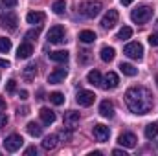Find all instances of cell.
<instances>
[{"instance_id": "obj_2", "label": "cell", "mask_w": 158, "mask_h": 156, "mask_svg": "<svg viewBox=\"0 0 158 156\" xmlns=\"http://www.w3.org/2000/svg\"><path fill=\"white\" fill-rule=\"evenodd\" d=\"M101 7H103V6H101V2L88 0V2L79 4V13H81L83 17H86V18H94V17H98V15H99Z\"/></svg>"}, {"instance_id": "obj_31", "label": "cell", "mask_w": 158, "mask_h": 156, "mask_svg": "<svg viewBox=\"0 0 158 156\" xmlns=\"http://www.w3.org/2000/svg\"><path fill=\"white\" fill-rule=\"evenodd\" d=\"M11 50V40L6 37H0V53H7Z\"/></svg>"}, {"instance_id": "obj_28", "label": "cell", "mask_w": 158, "mask_h": 156, "mask_svg": "<svg viewBox=\"0 0 158 156\" xmlns=\"http://www.w3.org/2000/svg\"><path fill=\"white\" fill-rule=\"evenodd\" d=\"M35 74H37V66H35L33 63H30V64L24 68V77H26V81H31V79L35 77Z\"/></svg>"}, {"instance_id": "obj_6", "label": "cell", "mask_w": 158, "mask_h": 156, "mask_svg": "<svg viewBox=\"0 0 158 156\" xmlns=\"http://www.w3.org/2000/svg\"><path fill=\"white\" fill-rule=\"evenodd\" d=\"M92 132H94L96 142H99V143H105V142H109V138H110V129H109L107 125H103V123L94 125Z\"/></svg>"}, {"instance_id": "obj_16", "label": "cell", "mask_w": 158, "mask_h": 156, "mask_svg": "<svg viewBox=\"0 0 158 156\" xmlns=\"http://www.w3.org/2000/svg\"><path fill=\"white\" fill-rule=\"evenodd\" d=\"M31 53H33L31 42H22V44L19 46V50H17V57H19V59H30Z\"/></svg>"}, {"instance_id": "obj_36", "label": "cell", "mask_w": 158, "mask_h": 156, "mask_svg": "<svg viewBox=\"0 0 158 156\" xmlns=\"http://www.w3.org/2000/svg\"><path fill=\"white\" fill-rule=\"evenodd\" d=\"M149 44H151V46H158V35L156 33H151V35H149Z\"/></svg>"}, {"instance_id": "obj_27", "label": "cell", "mask_w": 158, "mask_h": 156, "mask_svg": "<svg viewBox=\"0 0 158 156\" xmlns=\"http://www.w3.org/2000/svg\"><path fill=\"white\" fill-rule=\"evenodd\" d=\"M52 9H53L55 15H64V11H66V2H64V0H55L53 6H52Z\"/></svg>"}, {"instance_id": "obj_29", "label": "cell", "mask_w": 158, "mask_h": 156, "mask_svg": "<svg viewBox=\"0 0 158 156\" xmlns=\"http://www.w3.org/2000/svg\"><path fill=\"white\" fill-rule=\"evenodd\" d=\"M131 35H132V30H131L129 26H123V28H121V30L118 31L116 39H119V40H127V39H131Z\"/></svg>"}, {"instance_id": "obj_4", "label": "cell", "mask_w": 158, "mask_h": 156, "mask_svg": "<svg viewBox=\"0 0 158 156\" xmlns=\"http://www.w3.org/2000/svg\"><path fill=\"white\" fill-rule=\"evenodd\" d=\"M17 24H19V17H17V13H13V11H6V13L0 15V26H2L4 30H7V31H15V30H17Z\"/></svg>"}, {"instance_id": "obj_11", "label": "cell", "mask_w": 158, "mask_h": 156, "mask_svg": "<svg viewBox=\"0 0 158 156\" xmlns=\"http://www.w3.org/2000/svg\"><path fill=\"white\" fill-rule=\"evenodd\" d=\"M76 99H77V103L81 107H90V105L96 101V94L90 92V90H79Z\"/></svg>"}, {"instance_id": "obj_18", "label": "cell", "mask_w": 158, "mask_h": 156, "mask_svg": "<svg viewBox=\"0 0 158 156\" xmlns=\"http://www.w3.org/2000/svg\"><path fill=\"white\" fill-rule=\"evenodd\" d=\"M39 116H40V119H42V123H46V125H52V123L55 121V112L50 110L48 107H42V109H40Z\"/></svg>"}, {"instance_id": "obj_8", "label": "cell", "mask_w": 158, "mask_h": 156, "mask_svg": "<svg viewBox=\"0 0 158 156\" xmlns=\"http://www.w3.org/2000/svg\"><path fill=\"white\" fill-rule=\"evenodd\" d=\"M64 28L63 26H53L48 31V42L50 44H63L64 42Z\"/></svg>"}, {"instance_id": "obj_3", "label": "cell", "mask_w": 158, "mask_h": 156, "mask_svg": "<svg viewBox=\"0 0 158 156\" xmlns=\"http://www.w3.org/2000/svg\"><path fill=\"white\" fill-rule=\"evenodd\" d=\"M151 17H153V9H151L149 6H138L136 9L131 11V20L136 22V24H143V22H147Z\"/></svg>"}, {"instance_id": "obj_40", "label": "cell", "mask_w": 158, "mask_h": 156, "mask_svg": "<svg viewBox=\"0 0 158 156\" xmlns=\"http://www.w3.org/2000/svg\"><path fill=\"white\" fill-rule=\"evenodd\" d=\"M112 154H114V156H127V153H125L123 149H114V151H112Z\"/></svg>"}, {"instance_id": "obj_45", "label": "cell", "mask_w": 158, "mask_h": 156, "mask_svg": "<svg viewBox=\"0 0 158 156\" xmlns=\"http://www.w3.org/2000/svg\"><path fill=\"white\" fill-rule=\"evenodd\" d=\"M121 4L123 6H129V4H132V0H121Z\"/></svg>"}, {"instance_id": "obj_20", "label": "cell", "mask_w": 158, "mask_h": 156, "mask_svg": "<svg viewBox=\"0 0 158 156\" xmlns=\"http://www.w3.org/2000/svg\"><path fill=\"white\" fill-rule=\"evenodd\" d=\"M57 142H59V138H57L55 134H50V136H46V138L42 140V149L52 151V149H55V147H57Z\"/></svg>"}, {"instance_id": "obj_38", "label": "cell", "mask_w": 158, "mask_h": 156, "mask_svg": "<svg viewBox=\"0 0 158 156\" xmlns=\"http://www.w3.org/2000/svg\"><path fill=\"white\" fill-rule=\"evenodd\" d=\"M2 4H4L6 7H15V6H17V0H2Z\"/></svg>"}, {"instance_id": "obj_7", "label": "cell", "mask_w": 158, "mask_h": 156, "mask_svg": "<svg viewBox=\"0 0 158 156\" xmlns=\"http://www.w3.org/2000/svg\"><path fill=\"white\" fill-rule=\"evenodd\" d=\"M22 143H24V140H22L20 134H11V136L6 138V142H4V149L9 151V153H15V151H19V149L22 147Z\"/></svg>"}, {"instance_id": "obj_24", "label": "cell", "mask_w": 158, "mask_h": 156, "mask_svg": "<svg viewBox=\"0 0 158 156\" xmlns=\"http://www.w3.org/2000/svg\"><path fill=\"white\" fill-rule=\"evenodd\" d=\"M119 72H121L123 76H129V77H134V76L138 74V70H136L132 64H129V63H121V64H119Z\"/></svg>"}, {"instance_id": "obj_5", "label": "cell", "mask_w": 158, "mask_h": 156, "mask_svg": "<svg viewBox=\"0 0 158 156\" xmlns=\"http://www.w3.org/2000/svg\"><path fill=\"white\" fill-rule=\"evenodd\" d=\"M123 53L129 57V59H134V61H140L143 57V46L140 42H129L125 48H123Z\"/></svg>"}, {"instance_id": "obj_25", "label": "cell", "mask_w": 158, "mask_h": 156, "mask_svg": "<svg viewBox=\"0 0 158 156\" xmlns=\"http://www.w3.org/2000/svg\"><path fill=\"white\" fill-rule=\"evenodd\" d=\"M96 39H98V37H96V33H94V31H90V30H83V31L79 33V40H81V42H85V44H90V42H94Z\"/></svg>"}, {"instance_id": "obj_32", "label": "cell", "mask_w": 158, "mask_h": 156, "mask_svg": "<svg viewBox=\"0 0 158 156\" xmlns=\"http://www.w3.org/2000/svg\"><path fill=\"white\" fill-rule=\"evenodd\" d=\"M57 138L59 140H66V142H70L72 140V129H63V130H59V134H57Z\"/></svg>"}, {"instance_id": "obj_34", "label": "cell", "mask_w": 158, "mask_h": 156, "mask_svg": "<svg viewBox=\"0 0 158 156\" xmlns=\"http://www.w3.org/2000/svg\"><path fill=\"white\" fill-rule=\"evenodd\" d=\"M90 59V51L88 50H81L79 51V63H88Z\"/></svg>"}, {"instance_id": "obj_23", "label": "cell", "mask_w": 158, "mask_h": 156, "mask_svg": "<svg viewBox=\"0 0 158 156\" xmlns=\"http://www.w3.org/2000/svg\"><path fill=\"white\" fill-rule=\"evenodd\" d=\"M50 59L55 61V63H66V61H68V51H66V50L52 51V53H50Z\"/></svg>"}, {"instance_id": "obj_44", "label": "cell", "mask_w": 158, "mask_h": 156, "mask_svg": "<svg viewBox=\"0 0 158 156\" xmlns=\"http://www.w3.org/2000/svg\"><path fill=\"white\" fill-rule=\"evenodd\" d=\"M19 114H22V116H26L28 114V109L24 107V109H19Z\"/></svg>"}, {"instance_id": "obj_42", "label": "cell", "mask_w": 158, "mask_h": 156, "mask_svg": "<svg viewBox=\"0 0 158 156\" xmlns=\"http://www.w3.org/2000/svg\"><path fill=\"white\" fill-rule=\"evenodd\" d=\"M2 112H6V101L0 97V114H2Z\"/></svg>"}, {"instance_id": "obj_41", "label": "cell", "mask_w": 158, "mask_h": 156, "mask_svg": "<svg viewBox=\"0 0 158 156\" xmlns=\"http://www.w3.org/2000/svg\"><path fill=\"white\" fill-rule=\"evenodd\" d=\"M0 66H2V68H9V66H11V63H9L7 59H0Z\"/></svg>"}, {"instance_id": "obj_46", "label": "cell", "mask_w": 158, "mask_h": 156, "mask_svg": "<svg viewBox=\"0 0 158 156\" xmlns=\"http://www.w3.org/2000/svg\"><path fill=\"white\" fill-rule=\"evenodd\" d=\"M156 84H158V76H156Z\"/></svg>"}, {"instance_id": "obj_37", "label": "cell", "mask_w": 158, "mask_h": 156, "mask_svg": "<svg viewBox=\"0 0 158 156\" xmlns=\"http://www.w3.org/2000/svg\"><path fill=\"white\" fill-rule=\"evenodd\" d=\"M6 125H7V116L2 112V114H0V129H4Z\"/></svg>"}, {"instance_id": "obj_13", "label": "cell", "mask_w": 158, "mask_h": 156, "mask_svg": "<svg viewBox=\"0 0 158 156\" xmlns=\"http://www.w3.org/2000/svg\"><path fill=\"white\" fill-rule=\"evenodd\" d=\"M63 121H64V127L66 129H76L79 123V112L76 110H68V112H64V117H63Z\"/></svg>"}, {"instance_id": "obj_26", "label": "cell", "mask_w": 158, "mask_h": 156, "mask_svg": "<svg viewBox=\"0 0 158 156\" xmlns=\"http://www.w3.org/2000/svg\"><path fill=\"white\" fill-rule=\"evenodd\" d=\"M158 136V123H149L145 127V138L147 140H155Z\"/></svg>"}, {"instance_id": "obj_30", "label": "cell", "mask_w": 158, "mask_h": 156, "mask_svg": "<svg viewBox=\"0 0 158 156\" xmlns=\"http://www.w3.org/2000/svg\"><path fill=\"white\" fill-rule=\"evenodd\" d=\"M50 101H52L53 105H57V107H59V105H63V103H64V96H63L61 92H52V94H50Z\"/></svg>"}, {"instance_id": "obj_21", "label": "cell", "mask_w": 158, "mask_h": 156, "mask_svg": "<svg viewBox=\"0 0 158 156\" xmlns=\"http://www.w3.org/2000/svg\"><path fill=\"white\" fill-rule=\"evenodd\" d=\"M26 130H28V134L33 136V138L42 136V127H40L39 123H35V121H30V123L26 125Z\"/></svg>"}, {"instance_id": "obj_43", "label": "cell", "mask_w": 158, "mask_h": 156, "mask_svg": "<svg viewBox=\"0 0 158 156\" xmlns=\"http://www.w3.org/2000/svg\"><path fill=\"white\" fill-rule=\"evenodd\" d=\"M19 97H20V99H28V92H26V90H20Z\"/></svg>"}, {"instance_id": "obj_19", "label": "cell", "mask_w": 158, "mask_h": 156, "mask_svg": "<svg viewBox=\"0 0 158 156\" xmlns=\"http://www.w3.org/2000/svg\"><path fill=\"white\" fill-rule=\"evenodd\" d=\"M86 81L94 86H101L103 84V77H101V72L99 70H90L88 76H86Z\"/></svg>"}, {"instance_id": "obj_1", "label": "cell", "mask_w": 158, "mask_h": 156, "mask_svg": "<svg viewBox=\"0 0 158 156\" xmlns=\"http://www.w3.org/2000/svg\"><path fill=\"white\" fill-rule=\"evenodd\" d=\"M125 103L131 112L143 116L153 109V94L145 86H131L125 92Z\"/></svg>"}, {"instance_id": "obj_9", "label": "cell", "mask_w": 158, "mask_h": 156, "mask_svg": "<svg viewBox=\"0 0 158 156\" xmlns=\"http://www.w3.org/2000/svg\"><path fill=\"white\" fill-rule=\"evenodd\" d=\"M118 18H119L118 11H116V9H109V11L105 13V17L101 18V26H103L105 30H110V28H114V26L118 24Z\"/></svg>"}, {"instance_id": "obj_35", "label": "cell", "mask_w": 158, "mask_h": 156, "mask_svg": "<svg viewBox=\"0 0 158 156\" xmlns=\"http://www.w3.org/2000/svg\"><path fill=\"white\" fill-rule=\"evenodd\" d=\"M15 88H17V81H15V79H9L7 84H6V90L11 94V92H15Z\"/></svg>"}, {"instance_id": "obj_22", "label": "cell", "mask_w": 158, "mask_h": 156, "mask_svg": "<svg viewBox=\"0 0 158 156\" xmlns=\"http://www.w3.org/2000/svg\"><path fill=\"white\" fill-rule=\"evenodd\" d=\"M114 57H116V50H114L112 46H103V48H101V59H103L105 63H110Z\"/></svg>"}, {"instance_id": "obj_15", "label": "cell", "mask_w": 158, "mask_h": 156, "mask_svg": "<svg viewBox=\"0 0 158 156\" xmlns=\"http://www.w3.org/2000/svg\"><path fill=\"white\" fill-rule=\"evenodd\" d=\"M26 20H28V24H31V26H40L44 20H46V15L42 13V11H31V13H28L26 15Z\"/></svg>"}, {"instance_id": "obj_14", "label": "cell", "mask_w": 158, "mask_h": 156, "mask_svg": "<svg viewBox=\"0 0 158 156\" xmlns=\"http://www.w3.org/2000/svg\"><path fill=\"white\" fill-rule=\"evenodd\" d=\"M119 84V77L118 74H114V72H109L107 76H105V79H103V84H101V88H105V90H112V88H116Z\"/></svg>"}, {"instance_id": "obj_17", "label": "cell", "mask_w": 158, "mask_h": 156, "mask_svg": "<svg viewBox=\"0 0 158 156\" xmlns=\"http://www.w3.org/2000/svg\"><path fill=\"white\" fill-rule=\"evenodd\" d=\"M99 114L103 117H114V105L109 101V99H105V101H101L99 103Z\"/></svg>"}, {"instance_id": "obj_33", "label": "cell", "mask_w": 158, "mask_h": 156, "mask_svg": "<svg viewBox=\"0 0 158 156\" xmlns=\"http://www.w3.org/2000/svg\"><path fill=\"white\" fill-rule=\"evenodd\" d=\"M39 33H40V26H37L35 30H30V31L26 33V39H28V40H33V39H37V37H39Z\"/></svg>"}, {"instance_id": "obj_39", "label": "cell", "mask_w": 158, "mask_h": 156, "mask_svg": "<svg viewBox=\"0 0 158 156\" xmlns=\"http://www.w3.org/2000/svg\"><path fill=\"white\" fill-rule=\"evenodd\" d=\"M24 154H26V156H30V154H37V149H35V147H28V149L24 151Z\"/></svg>"}, {"instance_id": "obj_12", "label": "cell", "mask_w": 158, "mask_h": 156, "mask_svg": "<svg viewBox=\"0 0 158 156\" xmlns=\"http://www.w3.org/2000/svg\"><path fill=\"white\" fill-rule=\"evenodd\" d=\"M68 76V72H66V68H55L50 76H48V83L50 84H59V83H63L64 79Z\"/></svg>"}, {"instance_id": "obj_10", "label": "cell", "mask_w": 158, "mask_h": 156, "mask_svg": "<svg viewBox=\"0 0 158 156\" xmlns=\"http://www.w3.org/2000/svg\"><path fill=\"white\" fill-rule=\"evenodd\" d=\"M118 143L123 147V149H132V147H136V143H138V138H136L132 132H123V134H119Z\"/></svg>"}]
</instances>
